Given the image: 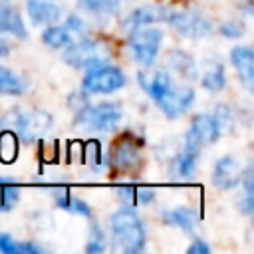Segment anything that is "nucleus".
Wrapping results in <instances>:
<instances>
[{
    "label": "nucleus",
    "instance_id": "f257e3e1",
    "mask_svg": "<svg viewBox=\"0 0 254 254\" xmlns=\"http://www.w3.org/2000/svg\"><path fill=\"white\" fill-rule=\"evenodd\" d=\"M109 228H111V236H113L115 244L123 252L135 254L145 248V242H147L145 222L133 210V206L123 204V208L113 212L109 218Z\"/></svg>",
    "mask_w": 254,
    "mask_h": 254
},
{
    "label": "nucleus",
    "instance_id": "f03ea898",
    "mask_svg": "<svg viewBox=\"0 0 254 254\" xmlns=\"http://www.w3.org/2000/svg\"><path fill=\"white\" fill-rule=\"evenodd\" d=\"M64 62L75 69H91L107 64L113 58V46L103 38H83L75 44H67L62 54Z\"/></svg>",
    "mask_w": 254,
    "mask_h": 254
},
{
    "label": "nucleus",
    "instance_id": "7ed1b4c3",
    "mask_svg": "<svg viewBox=\"0 0 254 254\" xmlns=\"http://www.w3.org/2000/svg\"><path fill=\"white\" fill-rule=\"evenodd\" d=\"M73 127L81 131H99L107 133L113 131L121 117H123V105L119 101H101V103H87L81 109L73 111Z\"/></svg>",
    "mask_w": 254,
    "mask_h": 254
},
{
    "label": "nucleus",
    "instance_id": "20e7f679",
    "mask_svg": "<svg viewBox=\"0 0 254 254\" xmlns=\"http://www.w3.org/2000/svg\"><path fill=\"white\" fill-rule=\"evenodd\" d=\"M0 125L12 129L22 141L30 143L52 129L54 117L44 109H10L0 119Z\"/></svg>",
    "mask_w": 254,
    "mask_h": 254
},
{
    "label": "nucleus",
    "instance_id": "39448f33",
    "mask_svg": "<svg viewBox=\"0 0 254 254\" xmlns=\"http://www.w3.org/2000/svg\"><path fill=\"white\" fill-rule=\"evenodd\" d=\"M141 139L125 133L117 137L109 149L107 167L117 175H137L143 167V153H141Z\"/></svg>",
    "mask_w": 254,
    "mask_h": 254
},
{
    "label": "nucleus",
    "instance_id": "423d86ee",
    "mask_svg": "<svg viewBox=\"0 0 254 254\" xmlns=\"http://www.w3.org/2000/svg\"><path fill=\"white\" fill-rule=\"evenodd\" d=\"M161 44H163V32L153 26L135 28L127 36V52L143 67H149L155 64Z\"/></svg>",
    "mask_w": 254,
    "mask_h": 254
},
{
    "label": "nucleus",
    "instance_id": "0eeeda50",
    "mask_svg": "<svg viewBox=\"0 0 254 254\" xmlns=\"http://www.w3.org/2000/svg\"><path fill=\"white\" fill-rule=\"evenodd\" d=\"M125 85H127L125 71L121 67L113 65L111 62L87 69V73L81 79V91H85L87 95L113 93V91H117Z\"/></svg>",
    "mask_w": 254,
    "mask_h": 254
},
{
    "label": "nucleus",
    "instance_id": "6e6552de",
    "mask_svg": "<svg viewBox=\"0 0 254 254\" xmlns=\"http://www.w3.org/2000/svg\"><path fill=\"white\" fill-rule=\"evenodd\" d=\"M167 24L175 28L181 36L190 40H202L212 34V22L210 18L196 10V8H183V10H171Z\"/></svg>",
    "mask_w": 254,
    "mask_h": 254
},
{
    "label": "nucleus",
    "instance_id": "1a4fd4ad",
    "mask_svg": "<svg viewBox=\"0 0 254 254\" xmlns=\"http://www.w3.org/2000/svg\"><path fill=\"white\" fill-rule=\"evenodd\" d=\"M159 105V109L163 111L165 117L169 119H177L181 117L183 113L189 111V107L194 103V89L190 85H177V83H171L163 93L161 97L155 101Z\"/></svg>",
    "mask_w": 254,
    "mask_h": 254
},
{
    "label": "nucleus",
    "instance_id": "9d476101",
    "mask_svg": "<svg viewBox=\"0 0 254 254\" xmlns=\"http://www.w3.org/2000/svg\"><path fill=\"white\" fill-rule=\"evenodd\" d=\"M242 165L234 155H224L220 159H216L214 167H212V185L220 190H232L240 185L242 179Z\"/></svg>",
    "mask_w": 254,
    "mask_h": 254
},
{
    "label": "nucleus",
    "instance_id": "9b49d317",
    "mask_svg": "<svg viewBox=\"0 0 254 254\" xmlns=\"http://www.w3.org/2000/svg\"><path fill=\"white\" fill-rule=\"evenodd\" d=\"M169 12H171V8L165 6V4H145V6H139V8L131 10L121 20V28L125 32H131V30L141 28V26H151V24H157V22H167Z\"/></svg>",
    "mask_w": 254,
    "mask_h": 254
},
{
    "label": "nucleus",
    "instance_id": "f8f14e48",
    "mask_svg": "<svg viewBox=\"0 0 254 254\" xmlns=\"http://www.w3.org/2000/svg\"><path fill=\"white\" fill-rule=\"evenodd\" d=\"M198 155H200V149H194V147H189L183 143V149L171 157L169 173L173 175V179H177V181L192 179L196 173V167H198Z\"/></svg>",
    "mask_w": 254,
    "mask_h": 254
},
{
    "label": "nucleus",
    "instance_id": "ddd939ff",
    "mask_svg": "<svg viewBox=\"0 0 254 254\" xmlns=\"http://www.w3.org/2000/svg\"><path fill=\"white\" fill-rule=\"evenodd\" d=\"M26 12L34 26H50L64 16V8L56 0H26Z\"/></svg>",
    "mask_w": 254,
    "mask_h": 254
},
{
    "label": "nucleus",
    "instance_id": "4468645a",
    "mask_svg": "<svg viewBox=\"0 0 254 254\" xmlns=\"http://www.w3.org/2000/svg\"><path fill=\"white\" fill-rule=\"evenodd\" d=\"M230 64L234 65L240 83L252 91L254 89V54L250 46H234L230 50Z\"/></svg>",
    "mask_w": 254,
    "mask_h": 254
},
{
    "label": "nucleus",
    "instance_id": "2eb2a0df",
    "mask_svg": "<svg viewBox=\"0 0 254 254\" xmlns=\"http://www.w3.org/2000/svg\"><path fill=\"white\" fill-rule=\"evenodd\" d=\"M187 133L194 141H198L202 147L216 143L220 139V135H222L220 129H218V125H216V121H214V117L210 113H196V115H192L190 127H189Z\"/></svg>",
    "mask_w": 254,
    "mask_h": 254
},
{
    "label": "nucleus",
    "instance_id": "dca6fc26",
    "mask_svg": "<svg viewBox=\"0 0 254 254\" xmlns=\"http://www.w3.org/2000/svg\"><path fill=\"white\" fill-rule=\"evenodd\" d=\"M137 79H139V85L145 89V93L153 101H157L161 93L173 83V77L167 69H153V65H149L145 71H139Z\"/></svg>",
    "mask_w": 254,
    "mask_h": 254
},
{
    "label": "nucleus",
    "instance_id": "f3484780",
    "mask_svg": "<svg viewBox=\"0 0 254 254\" xmlns=\"http://www.w3.org/2000/svg\"><path fill=\"white\" fill-rule=\"evenodd\" d=\"M0 32L12 34L18 40H26L28 38V28L24 24V18L6 0H0Z\"/></svg>",
    "mask_w": 254,
    "mask_h": 254
},
{
    "label": "nucleus",
    "instance_id": "a211bd4d",
    "mask_svg": "<svg viewBox=\"0 0 254 254\" xmlns=\"http://www.w3.org/2000/svg\"><path fill=\"white\" fill-rule=\"evenodd\" d=\"M163 222L167 226H175L183 232H194L198 222V212L192 206H175L163 212Z\"/></svg>",
    "mask_w": 254,
    "mask_h": 254
},
{
    "label": "nucleus",
    "instance_id": "6ab92c4d",
    "mask_svg": "<svg viewBox=\"0 0 254 254\" xmlns=\"http://www.w3.org/2000/svg\"><path fill=\"white\" fill-rule=\"evenodd\" d=\"M167 67L181 75L183 79H192L196 77V64L194 58L185 52V50H171L167 54Z\"/></svg>",
    "mask_w": 254,
    "mask_h": 254
},
{
    "label": "nucleus",
    "instance_id": "aec40b11",
    "mask_svg": "<svg viewBox=\"0 0 254 254\" xmlns=\"http://www.w3.org/2000/svg\"><path fill=\"white\" fill-rule=\"evenodd\" d=\"M28 91V81L20 73L0 64V95H24Z\"/></svg>",
    "mask_w": 254,
    "mask_h": 254
},
{
    "label": "nucleus",
    "instance_id": "412c9836",
    "mask_svg": "<svg viewBox=\"0 0 254 254\" xmlns=\"http://www.w3.org/2000/svg\"><path fill=\"white\" fill-rule=\"evenodd\" d=\"M54 198H56V204L62 210H67V212H73V214H79V216H85V218H89L93 214L91 206L85 200H81L77 196H71L65 189H58L54 192Z\"/></svg>",
    "mask_w": 254,
    "mask_h": 254
},
{
    "label": "nucleus",
    "instance_id": "4be33fe9",
    "mask_svg": "<svg viewBox=\"0 0 254 254\" xmlns=\"http://www.w3.org/2000/svg\"><path fill=\"white\" fill-rule=\"evenodd\" d=\"M238 187H242V196L238 200V210L242 214L250 216L254 212V171H252V165H248L242 171V179H240Z\"/></svg>",
    "mask_w": 254,
    "mask_h": 254
},
{
    "label": "nucleus",
    "instance_id": "5701e85b",
    "mask_svg": "<svg viewBox=\"0 0 254 254\" xmlns=\"http://www.w3.org/2000/svg\"><path fill=\"white\" fill-rule=\"evenodd\" d=\"M0 252L2 254H40L44 252V248L38 246L36 242H22L8 232H0Z\"/></svg>",
    "mask_w": 254,
    "mask_h": 254
},
{
    "label": "nucleus",
    "instance_id": "b1692460",
    "mask_svg": "<svg viewBox=\"0 0 254 254\" xmlns=\"http://www.w3.org/2000/svg\"><path fill=\"white\" fill-rule=\"evenodd\" d=\"M42 42L52 50H64L67 44H71V34L65 26L50 24L42 32Z\"/></svg>",
    "mask_w": 254,
    "mask_h": 254
},
{
    "label": "nucleus",
    "instance_id": "393cba45",
    "mask_svg": "<svg viewBox=\"0 0 254 254\" xmlns=\"http://www.w3.org/2000/svg\"><path fill=\"white\" fill-rule=\"evenodd\" d=\"M20 151V137L12 129H2L0 131V161L4 165H10L18 159Z\"/></svg>",
    "mask_w": 254,
    "mask_h": 254
},
{
    "label": "nucleus",
    "instance_id": "a878e982",
    "mask_svg": "<svg viewBox=\"0 0 254 254\" xmlns=\"http://www.w3.org/2000/svg\"><path fill=\"white\" fill-rule=\"evenodd\" d=\"M202 87L216 93V91H222L224 85H226V73H224V65L220 62H212L204 73H202V79H200Z\"/></svg>",
    "mask_w": 254,
    "mask_h": 254
},
{
    "label": "nucleus",
    "instance_id": "bb28decb",
    "mask_svg": "<svg viewBox=\"0 0 254 254\" xmlns=\"http://www.w3.org/2000/svg\"><path fill=\"white\" fill-rule=\"evenodd\" d=\"M20 200V187L14 179L0 177V212H10Z\"/></svg>",
    "mask_w": 254,
    "mask_h": 254
},
{
    "label": "nucleus",
    "instance_id": "cd10ccee",
    "mask_svg": "<svg viewBox=\"0 0 254 254\" xmlns=\"http://www.w3.org/2000/svg\"><path fill=\"white\" fill-rule=\"evenodd\" d=\"M81 159L87 163V167L93 173H99V171L107 169V159L103 157V151H101V143L99 141H87V143H83Z\"/></svg>",
    "mask_w": 254,
    "mask_h": 254
},
{
    "label": "nucleus",
    "instance_id": "c85d7f7f",
    "mask_svg": "<svg viewBox=\"0 0 254 254\" xmlns=\"http://www.w3.org/2000/svg\"><path fill=\"white\" fill-rule=\"evenodd\" d=\"M77 6L93 16H113L119 10V0H77Z\"/></svg>",
    "mask_w": 254,
    "mask_h": 254
},
{
    "label": "nucleus",
    "instance_id": "c756f323",
    "mask_svg": "<svg viewBox=\"0 0 254 254\" xmlns=\"http://www.w3.org/2000/svg\"><path fill=\"white\" fill-rule=\"evenodd\" d=\"M210 115L214 117V121H216L218 129H220V133L230 131V129L234 127V123H236V111H234L230 105H226V103H218Z\"/></svg>",
    "mask_w": 254,
    "mask_h": 254
},
{
    "label": "nucleus",
    "instance_id": "7c9ffc66",
    "mask_svg": "<svg viewBox=\"0 0 254 254\" xmlns=\"http://www.w3.org/2000/svg\"><path fill=\"white\" fill-rule=\"evenodd\" d=\"M107 246H105V232L101 230V226L97 222H91L89 226V238H87V244H85V250L89 254H99L103 252Z\"/></svg>",
    "mask_w": 254,
    "mask_h": 254
},
{
    "label": "nucleus",
    "instance_id": "2f4dec72",
    "mask_svg": "<svg viewBox=\"0 0 254 254\" xmlns=\"http://www.w3.org/2000/svg\"><path fill=\"white\" fill-rule=\"evenodd\" d=\"M218 32H220V36H224V38L236 40V38H242V36L246 34V28H244V24H242L240 20H226V22H222V24L218 26Z\"/></svg>",
    "mask_w": 254,
    "mask_h": 254
},
{
    "label": "nucleus",
    "instance_id": "473e14b6",
    "mask_svg": "<svg viewBox=\"0 0 254 254\" xmlns=\"http://www.w3.org/2000/svg\"><path fill=\"white\" fill-rule=\"evenodd\" d=\"M40 157H42V161H56V157H58L56 141H42L40 143Z\"/></svg>",
    "mask_w": 254,
    "mask_h": 254
},
{
    "label": "nucleus",
    "instance_id": "72a5a7b5",
    "mask_svg": "<svg viewBox=\"0 0 254 254\" xmlns=\"http://www.w3.org/2000/svg\"><path fill=\"white\" fill-rule=\"evenodd\" d=\"M87 103H89V99H87V93L85 91H73L67 97V105H69L71 111H77V109H81Z\"/></svg>",
    "mask_w": 254,
    "mask_h": 254
},
{
    "label": "nucleus",
    "instance_id": "f704fd0d",
    "mask_svg": "<svg viewBox=\"0 0 254 254\" xmlns=\"http://www.w3.org/2000/svg\"><path fill=\"white\" fill-rule=\"evenodd\" d=\"M64 26L69 30V34H85V22L79 18V16H67Z\"/></svg>",
    "mask_w": 254,
    "mask_h": 254
},
{
    "label": "nucleus",
    "instance_id": "c9c22d12",
    "mask_svg": "<svg viewBox=\"0 0 254 254\" xmlns=\"http://www.w3.org/2000/svg\"><path fill=\"white\" fill-rule=\"evenodd\" d=\"M155 200V190L149 189V187H139L135 189V204H149Z\"/></svg>",
    "mask_w": 254,
    "mask_h": 254
},
{
    "label": "nucleus",
    "instance_id": "e433bc0d",
    "mask_svg": "<svg viewBox=\"0 0 254 254\" xmlns=\"http://www.w3.org/2000/svg\"><path fill=\"white\" fill-rule=\"evenodd\" d=\"M117 196L125 206H135V187H117Z\"/></svg>",
    "mask_w": 254,
    "mask_h": 254
},
{
    "label": "nucleus",
    "instance_id": "4c0bfd02",
    "mask_svg": "<svg viewBox=\"0 0 254 254\" xmlns=\"http://www.w3.org/2000/svg\"><path fill=\"white\" fill-rule=\"evenodd\" d=\"M187 252H189V254H208V252H210V246L206 244V240L194 238L192 244L187 248Z\"/></svg>",
    "mask_w": 254,
    "mask_h": 254
},
{
    "label": "nucleus",
    "instance_id": "58836bf2",
    "mask_svg": "<svg viewBox=\"0 0 254 254\" xmlns=\"http://www.w3.org/2000/svg\"><path fill=\"white\" fill-rule=\"evenodd\" d=\"M81 151H83V145L79 141H73L69 145V159H81Z\"/></svg>",
    "mask_w": 254,
    "mask_h": 254
},
{
    "label": "nucleus",
    "instance_id": "ea45409f",
    "mask_svg": "<svg viewBox=\"0 0 254 254\" xmlns=\"http://www.w3.org/2000/svg\"><path fill=\"white\" fill-rule=\"evenodd\" d=\"M8 54H10V46H8V42L4 38H0V58H4Z\"/></svg>",
    "mask_w": 254,
    "mask_h": 254
},
{
    "label": "nucleus",
    "instance_id": "a19ab883",
    "mask_svg": "<svg viewBox=\"0 0 254 254\" xmlns=\"http://www.w3.org/2000/svg\"><path fill=\"white\" fill-rule=\"evenodd\" d=\"M242 12H244V16H252V0H246L242 4Z\"/></svg>",
    "mask_w": 254,
    "mask_h": 254
},
{
    "label": "nucleus",
    "instance_id": "79ce46f5",
    "mask_svg": "<svg viewBox=\"0 0 254 254\" xmlns=\"http://www.w3.org/2000/svg\"><path fill=\"white\" fill-rule=\"evenodd\" d=\"M179 2H181V0H179Z\"/></svg>",
    "mask_w": 254,
    "mask_h": 254
}]
</instances>
